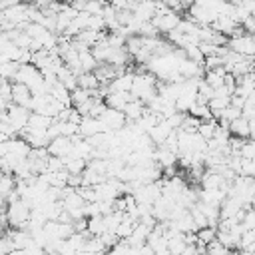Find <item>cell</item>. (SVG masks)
Listing matches in <instances>:
<instances>
[{"label": "cell", "mask_w": 255, "mask_h": 255, "mask_svg": "<svg viewBox=\"0 0 255 255\" xmlns=\"http://www.w3.org/2000/svg\"><path fill=\"white\" fill-rule=\"evenodd\" d=\"M133 98H139L141 102H149L153 96H157V82L151 72H139L133 76V86H131Z\"/></svg>", "instance_id": "cell-1"}, {"label": "cell", "mask_w": 255, "mask_h": 255, "mask_svg": "<svg viewBox=\"0 0 255 255\" xmlns=\"http://www.w3.org/2000/svg\"><path fill=\"white\" fill-rule=\"evenodd\" d=\"M4 213H6V221L10 227H24L30 219L32 207L24 199H16V201H8Z\"/></svg>", "instance_id": "cell-2"}, {"label": "cell", "mask_w": 255, "mask_h": 255, "mask_svg": "<svg viewBox=\"0 0 255 255\" xmlns=\"http://www.w3.org/2000/svg\"><path fill=\"white\" fill-rule=\"evenodd\" d=\"M30 108H26V106H18V104H14V102H10V106L6 108V112L0 116V120L2 122H6V124H10L18 133L28 126V118H30Z\"/></svg>", "instance_id": "cell-3"}, {"label": "cell", "mask_w": 255, "mask_h": 255, "mask_svg": "<svg viewBox=\"0 0 255 255\" xmlns=\"http://www.w3.org/2000/svg\"><path fill=\"white\" fill-rule=\"evenodd\" d=\"M227 46L233 52H239L243 56H253L255 58V38L253 34H245L241 26H237L231 34V38L227 40Z\"/></svg>", "instance_id": "cell-4"}, {"label": "cell", "mask_w": 255, "mask_h": 255, "mask_svg": "<svg viewBox=\"0 0 255 255\" xmlns=\"http://www.w3.org/2000/svg\"><path fill=\"white\" fill-rule=\"evenodd\" d=\"M151 22H153V26L159 30V32H171V30H175L177 26H179V22H181V14L177 12V10H173V8H167V10H163V12H157L153 18H151Z\"/></svg>", "instance_id": "cell-5"}, {"label": "cell", "mask_w": 255, "mask_h": 255, "mask_svg": "<svg viewBox=\"0 0 255 255\" xmlns=\"http://www.w3.org/2000/svg\"><path fill=\"white\" fill-rule=\"evenodd\" d=\"M100 120L106 124L108 131H118L128 124V118H126L124 110H116V108H106L104 114L100 116Z\"/></svg>", "instance_id": "cell-6"}, {"label": "cell", "mask_w": 255, "mask_h": 255, "mask_svg": "<svg viewBox=\"0 0 255 255\" xmlns=\"http://www.w3.org/2000/svg\"><path fill=\"white\" fill-rule=\"evenodd\" d=\"M72 145H74L72 137H68V135H56V137H52L50 143H48V153H50V155H60V157H64V155L72 153Z\"/></svg>", "instance_id": "cell-7"}, {"label": "cell", "mask_w": 255, "mask_h": 255, "mask_svg": "<svg viewBox=\"0 0 255 255\" xmlns=\"http://www.w3.org/2000/svg\"><path fill=\"white\" fill-rule=\"evenodd\" d=\"M100 131H108L106 124L100 118H94V116H84L82 118V122H80V135L82 137H90V135L100 133Z\"/></svg>", "instance_id": "cell-8"}, {"label": "cell", "mask_w": 255, "mask_h": 255, "mask_svg": "<svg viewBox=\"0 0 255 255\" xmlns=\"http://www.w3.org/2000/svg\"><path fill=\"white\" fill-rule=\"evenodd\" d=\"M32 96H34V94H32L30 86H26V84H22V82H12V102H14V104L30 108Z\"/></svg>", "instance_id": "cell-9"}, {"label": "cell", "mask_w": 255, "mask_h": 255, "mask_svg": "<svg viewBox=\"0 0 255 255\" xmlns=\"http://www.w3.org/2000/svg\"><path fill=\"white\" fill-rule=\"evenodd\" d=\"M153 159L161 165V169H167V167H173L177 163V151L169 149L167 145H157L153 151Z\"/></svg>", "instance_id": "cell-10"}, {"label": "cell", "mask_w": 255, "mask_h": 255, "mask_svg": "<svg viewBox=\"0 0 255 255\" xmlns=\"http://www.w3.org/2000/svg\"><path fill=\"white\" fill-rule=\"evenodd\" d=\"M215 32H221V34H227V36H231L233 34V30L239 26L231 16H227V14H217V18L209 24Z\"/></svg>", "instance_id": "cell-11"}, {"label": "cell", "mask_w": 255, "mask_h": 255, "mask_svg": "<svg viewBox=\"0 0 255 255\" xmlns=\"http://www.w3.org/2000/svg\"><path fill=\"white\" fill-rule=\"evenodd\" d=\"M133 72H124L120 76H116L108 86H110V92H131V86H133Z\"/></svg>", "instance_id": "cell-12"}, {"label": "cell", "mask_w": 255, "mask_h": 255, "mask_svg": "<svg viewBox=\"0 0 255 255\" xmlns=\"http://www.w3.org/2000/svg\"><path fill=\"white\" fill-rule=\"evenodd\" d=\"M171 131H173V128H171L165 120H161V122H157V124H155L147 133H149V137H151V141H153L155 145H161V143L169 137V133H171Z\"/></svg>", "instance_id": "cell-13"}, {"label": "cell", "mask_w": 255, "mask_h": 255, "mask_svg": "<svg viewBox=\"0 0 255 255\" xmlns=\"http://www.w3.org/2000/svg\"><path fill=\"white\" fill-rule=\"evenodd\" d=\"M131 98H133V94H131V92H110V94L104 98V102H106V106H108V108L124 110V108H126V104H128Z\"/></svg>", "instance_id": "cell-14"}, {"label": "cell", "mask_w": 255, "mask_h": 255, "mask_svg": "<svg viewBox=\"0 0 255 255\" xmlns=\"http://www.w3.org/2000/svg\"><path fill=\"white\" fill-rule=\"evenodd\" d=\"M229 131H231V135H237V137H241V139H247V137H251L249 120H247L245 116H239L237 120L229 122Z\"/></svg>", "instance_id": "cell-15"}, {"label": "cell", "mask_w": 255, "mask_h": 255, "mask_svg": "<svg viewBox=\"0 0 255 255\" xmlns=\"http://www.w3.org/2000/svg\"><path fill=\"white\" fill-rule=\"evenodd\" d=\"M155 0H139V2H135V6H133V14L139 18V20H151L153 16H155Z\"/></svg>", "instance_id": "cell-16"}, {"label": "cell", "mask_w": 255, "mask_h": 255, "mask_svg": "<svg viewBox=\"0 0 255 255\" xmlns=\"http://www.w3.org/2000/svg\"><path fill=\"white\" fill-rule=\"evenodd\" d=\"M100 84H102V82L98 80L96 72H82V74L78 76V86L84 88V90L94 92V98H100V96H98V88H100Z\"/></svg>", "instance_id": "cell-17"}, {"label": "cell", "mask_w": 255, "mask_h": 255, "mask_svg": "<svg viewBox=\"0 0 255 255\" xmlns=\"http://www.w3.org/2000/svg\"><path fill=\"white\" fill-rule=\"evenodd\" d=\"M143 112H145V102H141L139 98H131V100L126 104V108H124L126 118L131 120V122H135L137 118H141Z\"/></svg>", "instance_id": "cell-18"}, {"label": "cell", "mask_w": 255, "mask_h": 255, "mask_svg": "<svg viewBox=\"0 0 255 255\" xmlns=\"http://www.w3.org/2000/svg\"><path fill=\"white\" fill-rule=\"evenodd\" d=\"M52 122H54L52 116H46V114H40V112H30L26 128H30V129H48L52 126Z\"/></svg>", "instance_id": "cell-19"}, {"label": "cell", "mask_w": 255, "mask_h": 255, "mask_svg": "<svg viewBox=\"0 0 255 255\" xmlns=\"http://www.w3.org/2000/svg\"><path fill=\"white\" fill-rule=\"evenodd\" d=\"M88 165V159L80 157V155H74V153H68L64 155V167L68 173H82Z\"/></svg>", "instance_id": "cell-20"}, {"label": "cell", "mask_w": 255, "mask_h": 255, "mask_svg": "<svg viewBox=\"0 0 255 255\" xmlns=\"http://www.w3.org/2000/svg\"><path fill=\"white\" fill-rule=\"evenodd\" d=\"M225 76H227V70H225V66H219V68H213V70H205V76H203V80H205L209 86H213V88H219V86H223V82H225Z\"/></svg>", "instance_id": "cell-21"}, {"label": "cell", "mask_w": 255, "mask_h": 255, "mask_svg": "<svg viewBox=\"0 0 255 255\" xmlns=\"http://www.w3.org/2000/svg\"><path fill=\"white\" fill-rule=\"evenodd\" d=\"M195 233H197V243L207 245V243H211V241L217 237V225H205V227H199Z\"/></svg>", "instance_id": "cell-22"}, {"label": "cell", "mask_w": 255, "mask_h": 255, "mask_svg": "<svg viewBox=\"0 0 255 255\" xmlns=\"http://www.w3.org/2000/svg\"><path fill=\"white\" fill-rule=\"evenodd\" d=\"M94 96V92H90V90H84V88H74L72 92H70V102H72V106L74 108H78V106H82L84 102H88L90 98Z\"/></svg>", "instance_id": "cell-23"}, {"label": "cell", "mask_w": 255, "mask_h": 255, "mask_svg": "<svg viewBox=\"0 0 255 255\" xmlns=\"http://www.w3.org/2000/svg\"><path fill=\"white\" fill-rule=\"evenodd\" d=\"M80 64H82V70H84V72H94L100 62L96 60V56L92 54V48H90V50L80 52Z\"/></svg>", "instance_id": "cell-24"}, {"label": "cell", "mask_w": 255, "mask_h": 255, "mask_svg": "<svg viewBox=\"0 0 255 255\" xmlns=\"http://www.w3.org/2000/svg\"><path fill=\"white\" fill-rule=\"evenodd\" d=\"M239 249L241 251H247V253H253L255 251V229H243Z\"/></svg>", "instance_id": "cell-25"}, {"label": "cell", "mask_w": 255, "mask_h": 255, "mask_svg": "<svg viewBox=\"0 0 255 255\" xmlns=\"http://www.w3.org/2000/svg\"><path fill=\"white\" fill-rule=\"evenodd\" d=\"M18 68H20V62H14V60H6L2 66H0V76L4 80H10L14 82L16 74H18Z\"/></svg>", "instance_id": "cell-26"}, {"label": "cell", "mask_w": 255, "mask_h": 255, "mask_svg": "<svg viewBox=\"0 0 255 255\" xmlns=\"http://www.w3.org/2000/svg\"><path fill=\"white\" fill-rule=\"evenodd\" d=\"M217 118H211V120H201V124H199V128H197V131H199V135L201 137H205V139H211L213 137V133H215V128H217Z\"/></svg>", "instance_id": "cell-27"}, {"label": "cell", "mask_w": 255, "mask_h": 255, "mask_svg": "<svg viewBox=\"0 0 255 255\" xmlns=\"http://www.w3.org/2000/svg\"><path fill=\"white\" fill-rule=\"evenodd\" d=\"M104 231H106L104 215H92V217H88V233L90 235H102Z\"/></svg>", "instance_id": "cell-28"}, {"label": "cell", "mask_w": 255, "mask_h": 255, "mask_svg": "<svg viewBox=\"0 0 255 255\" xmlns=\"http://www.w3.org/2000/svg\"><path fill=\"white\" fill-rule=\"evenodd\" d=\"M239 116H241V108H235V106H231V104H229L225 110H221V112H219L217 122H227V124H229V122L237 120Z\"/></svg>", "instance_id": "cell-29"}, {"label": "cell", "mask_w": 255, "mask_h": 255, "mask_svg": "<svg viewBox=\"0 0 255 255\" xmlns=\"http://www.w3.org/2000/svg\"><path fill=\"white\" fill-rule=\"evenodd\" d=\"M205 251H207V253H213V255H225V253H229L231 249H229L227 245H223V243L215 237L211 243H207V245H205Z\"/></svg>", "instance_id": "cell-30"}, {"label": "cell", "mask_w": 255, "mask_h": 255, "mask_svg": "<svg viewBox=\"0 0 255 255\" xmlns=\"http://www.w3.org/2000/svg\"><path fill=\"white\" fill-rule=\"evenodd\" d=\"M239 153H241V157H245V159H255V139L251 137H247V139H243V145H241V149H239Z\"/></svg>", "instance_id": "cell-31"}, {"label": "cell", "mask_w": 255, "mask_h": 255, "mask_svg": "<svg viewBox=\"0 0 255 255\" xmlns=\"http://www.w3.org/2000/svg\"><path fill=\"white\" fill-rule=\"evenodd\" d=\"M183 50H185V56L191 58V60H195V62H203V60H205V56H203L199 44H187Z\"/></svg>", "instance_id": "cell-32"}, {"label": "cell", "mask_w": 255, "mask_h": 255, "mask_svg": "<svg viewBox=\"0 0 255 255\" xmlns=\"http://www.w3.org/2000/svg\"><path fill=\"white\" fill-rule=\"evenodd\" d=\"M241 225H243V229H255V209L253 207H245Z\"/></svg>", "instance_id": "cell-33"}, {"label": "cell", "mask_w": 255, "mask_h": 255, "mask_svg": "<svg viewBox=\"0 0 255 255\" xmlns=\"http://www.w3.org/2000/svg\"><path fill=\"white\" fill-rule=\"evenodd\" d=\"M46 169L48 171H62V169H66L64 167V157H60V155H48Z\"/></svg>", "instance_id": "cell-34"}, {"label": "cell", "mask_w": 255, "mask_h": 255, "mask_svg": "<svg viewBox=\"0 0 255 255\" xmlns=\"http://www.w3.org/2000/svg\"><path fill=\"white\" fill-rule=\"evenodd\" d=\"M223 64H225V60H223V56H219V54L205 56V60H203L205 70H213V68H219V66H223Z\"/></svg>", "instance_id": "cell-35"}, {"label": "cell", "mask_w": 255, "mask_h": 255, "mask_svg": "<svg viewBox=\"0 0 255 255\" xmlns=\"http://www.w3.org/2000/svg\"><path fill=\"white\" fill-rule=\"evenodd\" d=\"M52 2H56V0H34V4L40 6V8H42V6H48V4H52Z\"/></svg>", "instance_id": "cell-36"}, {"label": "cell", "mask_w": 255, "mask_h": 255, "mask_svg": "<svg viewBox=\"0 0 255 255\" xmlns=\"http://www.w3.org/2000/svg\"><path fill=\"white\" fill-rule=\"evenodd\" d=\"M247 104H251V106L255 108V90H253V92L247 96Z\"/></svg>", "instance_id": "cell-37"}, {"label": "cell", "mask_w": 255, "mask_h": 255, "mask_svg": "<svg viewBox=\"0 0 255 255\" xmlns=\"http://www.w3.org/2000/svg\"><path fill=\"white\" fill-rule=\"evenodd\" d=\"M251 78H253V84H255V70L251 72Z\"/></svg>", "instance_id": "cell-38"}, {"label": "cell", "mask_w": 255, "mask_h": 255, "mask_svg": "<svg viewBox=\"0 0 255 255\" xmlns=\"http://www.w3.org/2000/svg\"><path fill=\"white\" fill-rule=\"evenodd\" d=\"M66 2H68V4H70V2H72V0H66Z\"/></svg>", "instance_id": "cell-39"}, {"label": "cell", "mask_w": 255, "mask_h": 255, "mask_svg": "<svg viewBox=\"0 0 255 255\" xmlns=\"http://www.w3.org/2000/svg\"><path fill=\"white\" fill-rule=\"evenodd\" d=\"M2 114H4V112H2V110H0V116H2Z\"/></svg>", "instance_id": "cell-40"}]
</instances>
